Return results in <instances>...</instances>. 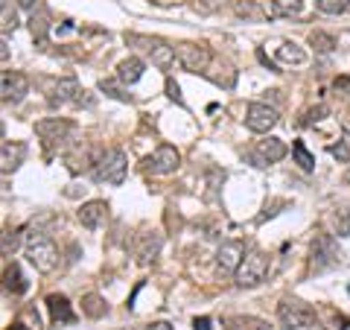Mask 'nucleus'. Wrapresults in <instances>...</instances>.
<instances>
[{
    "instance_id": "1",
    "label": "nucleus",
    "mask_w": 350,
    "mask_h": 330,
    "mask_svg": "<svg viewBox=\"0 0 350 330\" xmlns=\"http://www.w3.org/2000/svg\"><path fill=\"white\" fill-rule=\"evenodd\" d=\"M73 131H76V126L64 117H47V120H38L36 123V135L41 138V144L47 147V152L62 149L73 138Z\"/></svg>"
},
{
    "instance_id": "2",
    "label": "nucleus",
    "mask_w": 350,
    "mask_h": 330,
    "mask_svg": "<svg viewBox=\"0 0 350 330\" xmlns=\"http://www.w3.org/2000/svg\"><path fill=\"white\" fill-rule=\"evenodd\" d=\"M126 175H129V158H126L123 149H108L94 167L96 181H105V184H114V187L123 184Z\"/></svg>"
},
{
    "instance_id": "3",
    "label": "nucleus",
    "mask_w": 350,
    "mask_h": 330,
    "mask_svg": "<svg viewBox=\"0 0 350 330\" xmlns=\"http://www.w3.org/2000/svg\"><path fill=\"white\" fill-rule=\"evenodd\" d=\"M27 260L36 266L38 272H53L59 263V249L50 237H44L41 231L29 234V246H27Z\"/></svg>"
},
{
    "instance_id": "4",
    "label": "nucleus",
    "mask_w": 350,
    "mask_h": 330,
    "mask_svg": "<svg viewBox=\"0 0 350 330\" xmlns=\"http://www.w3.org/2000/svg\"><path fill=\"white\" fill-rule=\"evenodd\" d=\"M269 255H262V251H248V255L243 257V263H239V269L234 272V278L239 287H257V283L266 281L269 275Z\"/></svg>"
},
{
    "instance_id": "5",
    "label": "nucleus",
    "mask_w": 350,
    "mask_h": 330,
    "mask_svg": "<svg viewBox=\"0 0 350 330\" xmlns=\"http://www.w3.org/2000/svg\"><path fill=\"white\" fill-rule=\"evenodd\" d=\"M278 322L286 330H298V327H310L315 322V310L310 304H304L298 299H286L278 307Z\"/></svg>"
},
{
    "instance_id": "6",
    "label": "nucleus",
    "mask_w": 350,
    "mask_h": 330,
    "mask_svg": "<svg viewBox=\"0 0 350 330\" xmlns=\"http://www.w3.org/2000/svg\"><path fill=\"white\" fill-rule=\"evenodd\" d=\"M47 103L53 108H62V105H94V100L91 97H85V88H79L76 79H59L56 85L50 88Z\"/></svg>"
},
{
    "instance_id": "7",
    "label": "nucleus",
    "mask_w": 350,
    "mask_h": 330,
    "mask_svg": "<svg viewBox=\"0 0 350 330\" xmlns=\"http://www.w3.org/2000/svg\"><path fill=\"white\" fill-rule=\"evenodd\" d=\"M175 56H178L184 71L199 73V76H204V71L211 68V62H213V53L207 50L204 44H178V47H175Z\"/></svg>"
},
{
    "instance_id": "8",
    "label": "nucleus",
    "mask_w": 350,
    "mask_h": 330,
    "mask_svg": "<svg viewBox=\"0 0 350 330\" xmlns=\"http://www.w3.org/2000/svg\"><path fill=\"white\" fill-rule=\"evenodd\" d=\"M310 257H312V269L324 272V269H330V266H336V263L342 260V251H338L336 240L330 234H319L312 240V246H310Z\"/></svg>"
},
{
    "instance_id": "9",
    "label": "nucleus",
    "mask_w": 350,
    "mask_h": 330,
    "mask_svg": "<svg viewBox=\"0 0 350 330\" xmlns=\"http://www.w3.org/2000/svg\"><path fill=\"white\" fill-rule=\"evenodd\" d=\"M126 41H131V44H144V50L149 53L152 62H155L161 71L172 68V62L178 59V56H175V47H170V44H167V41H161V38H149V36H126Z\"/></svg>"
},
{
    "instance_id": "10",
    "label": "nucleus",
    "mask_w": 350,
    "mask_h": 330,
    "mask_svg": "<svg viewBox=\"0 0 350 330\" xmlns=\"http://www.w3.org/2000/svg\"><path fill=\"white\" fill-rule=\"evenodd\" d=\"M278 108H271L266 103H251L248 112H245V126L254 131V135H266L278 126Z\"/></svg>"
},
{
    "instance_id": "11",
    "label": "nucleus",
    "mask_w": 350,
    "mask_h": 330,
    "mask_svg": "<svg viewBox=\"0 0 350 330\" xmlns=\"http://www.w3.org/2000/svg\"><path fill=\"white\" fill-rule=\"evenodd\" d=\"M27 94H29L27 76L18 71H3V76H0V100L6 105H18Z\"/></svg>"
},
{
    "instance_id": "12",
    "label": "nucleus",
    "mask_w": 350,
    "mask_h": 330,
    "mask_svg": "<svg viewBox=\"0 0 350 330\" xmlns=\"http://www.w3.org/2000/svg\"><path fill=\"white\" fill-rule=\"evenodd\" d=\"M144 164H146V173H152V175H170V173L178 170L181 155H178V149H175V147L161 144L155 149V155H149Z\"/></svg>"
},
{
    "instance_id": "13",
    "label": "nucleus",
    "mask_w": 350,
    "mask_h": 330,
    "mask_svg": "<svg viewBox=\"0 0 350 330\" xmlns=\"http://www.w3.org/2000/svg\"><path fill=\"white\" fill-rule=\"evenodd\" d=\"M280 158H286V144L280 138H269V140H260L251 152V161L257 167H269V164H278Z\"/></svg>"
},
{
    "instance_id": "14",
    "label": "nucleus",
    "mask_w": 350,
    "mask_h": 330,
    "mask_svg": "<svg viewBox=\"0 0 350 330\" xmlns=\"http://www.w3.org/2000/svg\"><path fill=\"white\" fill-rule=\"evenodd\" d=\"M243 257H245L243 243H239V240H231V243H222V249L216 251V266H219V272H237Z\"/></svg>"
},
{
    "instance_id": "15",
    "label": "nucleus",
    "mask_w": 350,
    "mask_h": 330,
    "mask_svg": "<svg viewBox=\"0 0 350 330\" xmlns=\"http://www.w3.org/2000/svg\"><path fill=\"white\" fill-rule=\"evenodd\" d=\"M105 216H108V205H105L103 199H91V202H85V205L79 207V223H82L88 231L100 228Z\"/></svg>"
},
{
    "instance_id": "16",
    "label": "nucleus",
    "mask_w": 350,
    "mask_h": 330,
    "mask_svg": "<svg viewBox=\"0 0 350 330\" xmlns=\"http://www.w3.org/2000/svg\"><path fill=\"white\" fill-rule=\"evenodd\" d=\"M204 79H211L213 85H222V88H234V82H237V71H234L225 59H213V62H211V68L204 71Z\"/></svg>"
},
{
    "instance_id": "17",
    "label": "nucleus",
    "mask_w": 350,
    "mask_h": 330,
    "mask_svg": "<svg viewBox=\"0 0 350 330\" xmlns=\"http://www.w3.org/2000/svg\"><path fill=\"white\" fill-rule=\"evenodd\" d=\"M47 310L53 325H73L76 322V313L70 310V301L64 295H47Z\"/></svg>"
},
{
    "instance_id": "18",
    "label": "nucleus",
    "mask_w": 350,
    "mask_h": 330,
    "mask_svg": "<svg viewBox=\"0 0 350 330\" xmlns=\"http://www.w3.org/2000/svg\"><path fill=\"white\" fill-rule=\"evenodd\" d=\"M3 290L12 292V295H24L29 290V281H27V275L18 263H9V266L3 269Z\"/></svg>"
},
{
    "instance_id": "19",
    "label": "nucleus",
    "mask_w": 350,
    "mask_h": 330,
    "mask_svg": "<svg viewBox=\"0 0 350 330\" xmlns=\"http://www.w3.org/2000/svg\"><path fill=\"white\" fill-rule=\"evenodd\" d=\"M144 62H140L137 56H129V59H123L120 62V68H117V79L123 82V85H135V82H140V76H144Z\"/></svg>"
},
{
    "instance_id": "20",
    "label": "nucleus",
    "mask_w": 350,
    "mask_h": 330,
    "mask_svg": "<svg viewBox=\"0 0 350 330\" xmlns=\"http://www.w3.org/2000/svg\"><path fill=\"white\" fill-rule=\"evenodd\" d=\"M271 18H298L304 12V0H271Z\"/></svg>"
},
{
    "instance_id": "21",
    "label": "nucleus",
    "mask_w": 350,
    "mask_h": 330,
    "mask_svg": "<svg viewBox=\"0 0 350 330\" xmlns=\"http://www.w3.org/2000/svg\"><path fill=\"white\" fill-rule=\"evenodd\" d=\"M225 330H269V322L254 316H231L225 318Z\"/></svg>"
},
{
    "instance_id": "22",
    "label": "nucleus",
    "mask_w": 350,
    "mask_h": 330,
    "mask_svg": "<svg viewBox=\"0 0 350 330\" xmlns=\"http://www.w3.org/2000/svg\"><path fill=\"white\" fill-rule=\"evenodd\" d=\"M278 62H283V64H304L306 62V53L295 41H283L280 47H278Z\"/></svg>"
},
{
    "instance_id": "23",
    "label": "nucleus",
    "mask_w": 350,
    "mask_h": 330,
    "mask_svg": "<svg viewBox=\"0 0 350 330\" xmlns=\"http://www.w3.org/2000/svg\"><path fill=\"white\" fill-rule=\"evenodd\" d=\"M24 152H27L24 144H9V140H3V173L15 170L18 164L24 161Z\"/></svg>"
},
{
    "instance_id": "24",
    "label": "nucleus",
    "mask_w": 350,
    "mask_h": 330,
    "mask_svg": "<svg viewBox=\"0 0 350 330\" xmlns=\"http://www.w3.org/2000/svg\"><path fill=\"white\" fill-rule=\"evenodd\" d=\"M292 155H295V164L304 170V173H310V170H315V155L310 149H306V144L304 140H295L292 144Z\"/></svg>"
},
{
    "instance_id": "25",
    "label": "nucleus",
    "mask_w": 350,
    "mask_h": 330,
    "mask_svg": "<svg viewBox=\"0 0 350 330\" xmlns=\"http://www.w3.org/2000/svg\"><path fill=\"white\" fill-rule=\"evenodd\" d=\"M310 44L321 53V56H330V53L336 50V38H333V36H327V32H321V29H315V32H312V36H310Z\"/></svg>"
},
{
    "instance_id": "26",
    "label": "nucleus",
    "mask_w": 350,
    "mask_h": 330,
    "mask_svg": "<svg viewBox=\"0 0 350 330\" xmlns=\"http://www.w3.org/2000/svg\"><path fill=\"white\" fill-rule=\"evenodd\" d=\"M158 249H161V237H158V234L146 237V240H144V246H140V251H137V260H140V263H144V266H146L149 260H155Z\"/></svg>"
},
{
    "instance_id": "27",
    "label": "nucleus",
    "mask_w": 350,
    "mask_h": 330,
    "mask_svg": "<svg viewBox=\"0 0 350 330\" xmlns=\"http://www.w3.org/2000/svg\"><path fill=\"white\" fill-rule=\"evenodd\" d=\"M330 155L338 164H347L350 161V131H342V135H338V144L330 147Z\"/></svg>"
},
{
    "instance_id": "28",
    "label": "nucleus",
    "mask_w": 350,
    "mask_h": 330,
    "mask_svg": "<svg viewBox=\"0 0 350 330\" xmlns=\"http://www.w3.org/2000/svg\"><path fill=\"white\" fill-rule=\"evenodd\" d=\"M333 225H336V234H338V237H350V207H347V205L336 207Z\"/></svg>"
},
{
    "instance_id": "29",
    "label": "nucleus",
    "mask_w": 350,
    "mask_h": 330,
    "mask_svg": "<svg viewBox=\"0 0 350 330\" xmlns=\"http://www.w3.org/2000/svg\"><path fill=\"white\" fill-rule=\"evenodd\" d=\"M82 310H85V316H91V318H103L108 307H105V301L100 299V295H85Z\"/></svg>"
},
{
    "instance_id": "30",
    "label": "nucleus",
    "mask_w": 350,
    "mask_h": 330,
    "mask_svg": "<svg viewBox=\"0 0 350 330\" xmlns=\"http://www.w3.org/2000/svg\"><path fill=\"white\" fill-rule=\"evenodd\" d=\"M315 6H319L324 15H345V12H350V0H315Z\"/></svg>"
},
{
    "instance_id": "31",
    "label": "nucleus",
    "mask_w": 350,
    "mask_h": 330,
    "mask_svg": "<svg viewBox=\"0 0 350 330\" xmlns=\"http://www.w3.org/2000/svg\"><path fill=\"white\" fill-rule=\"evenodd\" d=\"M237 15L239 18H262V9L254 3V0H239V3H237Z\"/></svg>"
},
{
    "instance_id": "32",
    "label": "nucleus",
    "mask_w": 350,
    "mask_h": 330,
    "mask_svg": "<svg viewBox=\"0 0 350 330\" xmlns=\"http://www.w3.org/2000/svg\"><path fill=\"white\" fill-rule=\"evenodd\" d=\"M21 246V231H3V257L15 255Z\"/></svg>"
},
{
    "instance_id": "33",
    "label": "nucleus",
    "mask_w": 350,
    "mask_h": 330,
    "mask_svg": "<svg viewBox=\"0 0 350 330\" xmlns=\"http://www.w3.org/2000/svg\"><path fill=\"white\" fill-rule=\"evenodd\" d=\"M100 91L108 94V97H114V100H120V103H129V94L120 91V88H117L111 79H103V82H100Z\"/></svg>"
},
{
    "instance_id": "34",
    "label": "nucleus",
    "mask_w": 350,
    "mask_h": 330,
    "mask_svg": "<svg viewBox=\"0 0 350 330\" xmlns=\"http://www.w3.org/2000/svg\"><path fill=\"white\" fill-rule=\"evenodd\" d=\"M327 117V105H319V108H310V112L304 114V120H301V126H312V123H319V120H324Z\"/></svg>"
},
{
    "instance_id": "35",
    "label": "nucleus",
    "mask_w": 350,
    "mask_h": 330,
    "mask_svg": "<svg viewBox=\"0 0 350 330\" xmlns=\"http://www.w3.org/2000/svg\"><path fill=\"white\" fill-rule=\"evenodd\" d=\"M18 27V18L15 12H9V3H3V36H9V29Z\"/></svg>"
},
{
    "instance_id": "36",
    "label": "nucleus",
    "mask_w": 350,
    "mask_h": 330,
    "mask_svg": "<svg viewBox=\"0 0 350 330\" xmlns=\"http://www.w3.org/2000/svg\"><path fill=\"white\" fill-rule=\"evenodd\" d=\"M167 94L172 97V100H175V103H181V105H184V100H181V88H178V85H175L172 79H167Z\"/></svg>"
},
{
    "instance_id": "37",
    "label": "nucleus",
    "mask_w": 350,
    "mask_h": 330,
    "mask_svg": "<svg viewBox=\"0 0 350 330\" xmlns=\"http://www.w3.org/2000/svg\"><path fill=\"white\" fill-rule=\"evenodd\" d=\"M193 330H213V322L207 316H199V318H193Z\"/></svg>"
},
{
    "instance_id": "38",
    "label": "nucleus",
    "mask_w": 350,
    "mask_h": 330,
    "mask_svg": "<svg viewBox=\"0 0 350 330\" xmlns=\"http://www.w3.org/2000/svg\"><path fill=\"white\" fill-rule=\"evenodd\" d=\"M225 3H231V0H202V6L211 9V12H213V9H222Z\"/></svg>"
},
{
    "instance_id": "39",
    "label": "nucleus",
    "mask_w": 350,
    "mask_h": 330,
    "mask_svg": "<svg viewBox=\"0 0 350 330\" xmlns=\"http://www.w3.org/2000/svg\"><path fill=\"white\" fill-rule=\"evenodd\" d=\"M146 330H172V325L170 322H155V325H149Z\"/></svg>"
},
{
    "instance_id": "40",
    "label": "nucleus",
    "mask_w": 350,
    "mask_h": 330,
    "mask_svg": "<svg viewBox=\"0 0 350 330\" xmlns=\"http://www.w3.org/2000/svg\"><path fill=\"white\" fill-rule=\"evenodd\" d=\"M0 59H3V62L9 59V47H6V41H3V44H0Z\"/></svg>"
},
{
    "instance_id": "41",
    "label": "nucleus",
    "mask_w": 350,
    "mask_h": 330,
    "mask_svg": "<svg viewBox=\"0 0 350 330\" xmlns=\"http://www.w3.org/2000/svg\"><path fill=\"white\" fill-rule=\"evenodd\" d=\"M21 6H24V9H32V6H36V0H21Z\"/></svg>"
},
{
    "instance_id": "42",
    "label": "nucleus",
    "mask_w": 350,
    "mask_h": 330,
    "mask_svg": "<svg viewBox=\"0 0 350 330\" xmlns=\"http://www.w3.org/2000/svg\"><path fill=\"white\" fill-rule=\"evenodd\" d=\"M345 184H350V170H347V173H345Z\"/></svg>"
}]
</instances>
